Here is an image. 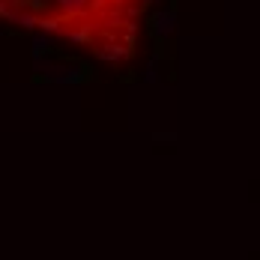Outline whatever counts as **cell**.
Listing matches in <instances>:
<instances>
[{
	"mask_svg": "<svg viewBox=\"0 0 260 260\" xmlns=\"http://www.w3.org/2000/svg\"><path fill=\"white\" fill-rule=\"evenodd\" d=\"M51 48H54V42H51V36H48V33L36 36V39H33V60H39V57L51 54Z\"/></svg>",
	"mask_w": 260,
	"mask_h": 260,
	"instance_id": "4",
	"label": "cell"
},
{
	"mask_svg": "<svg viewBox=\"0 0 260 260\" xmlns=\"http://www.w3.org/2000/svg\"><path fill=\"white\" fill-rule=\"evenodd\" d=\"M63 36L75 45H90V27H75V30H63Z\"/></svg>",
	"mask_w": 260,
	"mask_h": 260,
	"instance_id": "5",
	"label": "cell"
},
{
	"mask_svg": "<svg viewBox=\"0 0 260 260\" xmlns=\"http://www.w3.org/2000/svg\"><path fill=\"white\" fill-rule=\"evenodd\" d=\"M111 3H114V6H123V3H126V0H111Z\"/></svg>",
	"mask_w": 260,
	"mask_h": 260,
	"instance_id": "11",
	"label": "cell"
},
{
	"mask_svg": "<svg viewBox=\"0 0 260 260\" xmlns=\"http://www.w3.org/2000/svg\"><path fill=\"white\" fill-rule=\"evenodd\" d=\"M54 3H57L60 12H66V18H72V15H84L87 6H90V0H54Z\"/></svg>",
	"mask_w": 260,
	"mask_h": 260,
	"instance_id": "3",
	"label": "cell"
},
{
	"mask_svg": "<svg viewBox=\"0 0 260 260\" xmlns=\"http://www.w3.org/2000/svg\"><path fill=\"white\" fill-rule=\"evenodd\" d=\"M135 48H123V45H99L93 48V57L102 63H120V60H132Z\"/></svg>",
	"mask_w": 260,
	"mask_h": 260,
	"instance_id": "1",
	"label": "cell"
},
{
	"mask_svg": "<svg viewBox=\"0 0 260 260\" xmlns=\"http://www.w3.org/2000/svg\"><path fill=\"white\" fill-rule=\"evenodd\" d=\"M153 141H170V144H174L177 135H174V132H153Z\"/></svg>",
	"mask_w": 260,
	"mask_h": 260,
	"instance_id": "9",
	"label": "cell"
},
{
	"mask_svg": "<svg viewBox=\"0 0 260 260\" xmlns=\"http://www.w3.org/2000/svg\"><path fill=\"white\" fill-rule=\"evenodd\" d=\"M0 15H3V18H9V21H12V18H15V12H12V6H9V3H6V0H3V3H0Z\"/></svg>",
	"mask_w": 260,
	"mask_h": 260,
	"instance_id": "10",
	"label": "cell"
},
{
	"mask_svg": "<svg viewBox=\"0 0 260 260\" xmlns=\"http://www.w3.org/2000/svg\"><path fill=\"white\" fill-rule=\"evenodd\" d=\"M15 24H21L24 30H33L36 24H39V15L36 12H15V18H12Z\"/></svg>",
	"mask_w": 260,
	"mask_h": 260,
	"instance_id": "6",
	"label": "cell"
},
{
	"mask_svg": "<svg viewBox=\"0 0 260 260\" xmlns=\"http://www.w3.org/2000/svg\"><path fill=\"white\" fill-rule=\"evenodd\" d=\"M39 27L48 33V36H51V33H63V27H60L57 18H39Z\"/></svg>",
	"mask_w": 260,
	"mask_h": 260,
	"instance_id": "7",
	"label": "cell"
},
{
	"mask_svg": "<svg viewBox=\"0 0 260 260\" xmlns=\"http://www.w3.org/2000/svg\"><path fill=\"white\" fill-rule=\"evenodd\" d=\"M24 6H30V12H42L48 9V0H24Z\"/></svg>",
	"mask_w": 260,
	"mask_h": 260,
	"instance_id": "8",
	"label": "cell"
},
{
	"mask_svg": "<svg viewBox=\"0 0 260 260\" xmlns=\"http://www.w3.org/2000/svg\"><path fill=\"white\" fill-rule=\"evenodd\" d=\"M174 21H177L174 9H167V12H159V15H153V18H150V24L156 27V36H159V39H162V36H167V33L174 30Z\"/></svg>",
	"mask_w": 260,
	"mask_h": 260,
	"instance_id": "2",
	"label": "cell"
}]
</instances>
